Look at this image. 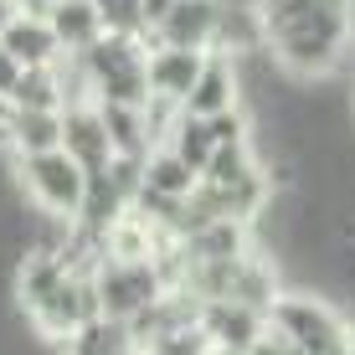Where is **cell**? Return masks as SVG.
I'll return each instance as SVG.
<instances>
[{
    "instance_id": "obj_24",
    "label": "cell",
    "mask_w": 355,
    "mask_h": 355,
    "mask_svg": "<svg viewBox=\"0 0 355 355\" xmlns=\"http://www.w3.org/2000/svg\"><path fill=\"white\" fill-rule=\"evenodd\" d=\"M350 345H355V335H350Z\"/></svg>"
},
{
    "instance_id": "obj_20",
    "label": "cell",
    "mask_w": 355,
    "mask_h": 355,
    "mask_svg": "<svg viewBox=\"0 0 355 355\" xmlns=\"http://www.w3.org/2000/svg\"><path fill=\"white\" fill-rule=\"evenodd\" d=\"M170 6H175V0H144V21H150V31L170 16Z\"/></svg>"
},
{
    "instance_id": "obj_15",
    "label": "cell",
    "mask_w": 355,
    "mask_h": 355,
    "mask_svg": "<svg viewBox=\"0 0 355 355\" xmlns=\"http://www.w3.org/2000/svg\"><path fill=\"white\" fill-rule=\"evenodd\" d=\"M98 114H103L108 134H114V150L119 155H139V160H150V114L144 108H129V103H98Z\"/></svg>"
},
{
    "instance_id": "obj_7",
    "label": "cell",
    "mask_w": 355,
    "mask_h": 355,
    "mask_svg": "<svg viewBox=\"0 0 355 355\" xmlns=\"http://www.w3.org/2000/svg\"><path fill=\"white\" fill-rule=\"evenodd\" d=\"M201 329L211 345H232L248 355L268 335V314L252 309V304H237V299H211V304H201Z\"/></svg>"
},
{
    "instance_id": "obj_1",
    "label": "cell",
    "mask_w": 355,
    "mask_h": 355,
    "mask_svg": "<svg viewBox=\"0 0 355 355\" xmlns=\"http://www.w3.org/2000/svg\"><path fill=\"white\" fill-rule=\"evenodd\" d=\"M268 52L299 83L324 78L350 42V0H258Z\"/></svg>"
},
{
    "instance_id": "obj_18",
    "label": "cell",
    "mask_w": 355,
    "mask_h": 355,
    "mask_svg": "<svg viewBox=\"0 0 355 355\" xmlns=\"http://www.w3.org/2000/svg\"><path fill=\"white\" fill-rule=\"evenodd\" d=\"M248 175H258V160H252L248 144H216V155H211V165H206L201 180H211V186H237V180H248Z\"/></svg>"
},
{
    "instance_id": "obj_8",
    "label": "cell",
    "mask_w": 355,
    "mask_h": 355,
    "mask_svg": "<svg viewBox=\"0 0 355 355\" xmlns=\"http://www.w3.org/2000/svg\"><path fill=\"white\" fill-rule=\"evenodd\" d=\"M201 67H206V52H191V46H150V98H170V103L186 108Z\"/></svg>"
},
{
    "instance_id": "obj_4",
    "label": "cell",
    "mask_w": 355,
    "mask_h": 355,
    "mask_svg": "<svg viewBox=\"0 0 355 355\" xmlns=\"http://www.w3.org/2000/svg\"><path fill=\"white\" fill-rule=\"evenodd\" d=\"M21 180L52 216H72L78 222L83 196H88V170L72 160L67 150H42V155H21Z\"/></svg>"
},
{
    "instance_id": "obj_3",
    "label": "cell",
    "mask_w": 355,
    "mask_h": 355,
    "mask_svg": "<svg viewBox=\"0 0 355 355\" xmlns=\"http://www.w3.org/2000/svg\"><path fill=\"white\" fill-rule=\"evenodd\" d=\"M93 288H98V309L108 320H134L170 293L160 263H119V258H103L93 268Z\"/></svg>"
},
{
    "instance_id": "obj_16",
    "label": "cell",
    "mask_w": 355,
    "mask_h": 355,
    "mask_svg": "<svg viewBox=\"0 0 355 355\" xmlns=\"http://www.w3.org/2000/svg\"><path fill=\"white\" fill-rule=\"evenodd\" d=\"M10 108H67V88H62V72L52 67H26L16 83V93L6 98Z\"/></svg>"
},
{
    "instance_id": "obj_5",
    "label": "cell",
    "mask_w": 355,
    "mask_h": 355,
    "mask_svg": "<svg viewBox=\"0 0 355 355\" xmlns=\"http://www.w3.org/2000/svg\"><path fill=\"white\" fill-rule=\"evenodd\" d=\"M62 150L88 170V175H103V170L114 165L119 150H114V134H108L98 103H67L62 108Z\"/></svg>"
},
{
    "instance_id": "obj_19",
    "label": "cell",
    "mask_w": 355,
    "mask_h": 355,
    "mask_svg": "<svg viewBox=\"0 0 355 355\" xmlns=\"http://www.w3.org/2000/svg\"><path fill=\"white\" fill-rule=\"evenodd\" d=\"M21 72H26V67H21V62H16V57H10V52H6V42H0V103H6V98H10V93H16V83H21Z\"/></svg>"
},
{
    "instance_id": "obj_13",
    "label": "cell",
    "mask_w": 355,
    "mask_h": 355,
    "mask_svg": "<svg viewBox=\"0 0 355 355\" xmlns=\"http://www.w3.org/2000/svg\"><path fill=\"white\" fill-rule=\"evenodd\" d=\"M232 103H237V67L227 62V52L222 57L206 52V67H201V78H196V88L186 98V114L211 119V114H222V108H232Z\"/></svg>"
},
{
    "instance_id": "obj_9",
    "label": "cell",
    "mask_w": 355,
    "mask_h": 355,
    "mask_svg": "<svg viewBox=\"0 0 355 355\" xmlns=\"http://www.w3.org/2000/svg\"><path fill=\"white\" fill-rule=\"evenodd\" d=\"M46 21H52V31H57V42H62L67 57H83L88 46H98L108 36V21H103V6H98V0H52Z\"/></svg>"
},
{
    "instance_id": "obj_10",
    "label": "cell",
    "mask_w": 355,
    "mask_h": 355,
    "mask_svg": "<svg viewBox=\"0 0 355 355\" xmlns=\"http://www.w3.org/2000/svg\"><path fill=\"white\" fill-rule=\"evenodd\" d=\"M6 52L16 57L21 67H52V62H62V42H57V31H52V21L46 16H36V10H21L16 21L6 26Z\"/></svg>"
},
{
    "instance_id": "obj_2",
    "label": "cell",
    "mask_w": 355,
    "mask_h": 355,
    "mask_svg": "<svg viewBox=\"0 0 355 355\" xmlns=\"http://www.w3.org/2000/svg\"><path fill=\"white\" fill-rule=\"evenodd\" d=\"M268 324L284 329V335L299 345L304 355H340L350 345V329L329 304L304 299V293H278L273 309H268Z\"/></svg>"
},
{
    "instance_id": "obj_22",
    "label": "cell",
    "mask_w": 355,
    "mask_h": 355,
    "mask_svg": "<svg viewBox=\"0 0 355 355\" xmlns=\"http://www.w3.org/2000/svg\"><path fill=\"white\" fill-rule=\"evenodd\" d=\"M206 355H242V350H232V345H206Z\"/></svg>"
},
{
    "instance_id": "obj_14",
    "label": "cell",
    "mask_w": 355,
    "mask_h": 355,
    "mask_svg": "<svg viewBox=\"0 0 355 355\" xmlns=\"http://www.w3.org/2000/svg\"><path fill=\"white\" fill-rule=\"evenodd\" d=\"M165 144L186 160L196 175H206V165H211V155H216V134H211V119H201V114H186L180 108L175 114V129L165 134Z\"/></svg>"
},
{
    "instance_id": "obj_21",
    "label": "cell",
    "mask_w": 355,
    "mask_h": 355,
    "mask_svg": "<svg viewBox=\"0 0 355 355\" xmlns=\"http://www.w3.org/2000/svg\"><path fill=\"white\" fill-rule=\"evenodd\" d=\"M21 16V0H0V36H6V26Z\"/></svg>"
},
{
    "instance_id": "obj_23",
    "label": "cell",
    "mask_w": 355,
    "mask_h": 355,
    "mask_svg": "<svg viewBox=\"0 0 355 355\" xmlns=\"http://www.w3.org/2000/svg\"><path fill=\"white\" fill-rule=\"evenodd\" d=\"M340 355H355V345H345V350H340Z\"/></svg>"
},
{
    "instance_id": "obj_11",
    "label": "cell",
    "mask_w": 355,
    "mask_h": 355,
    "mask_svg": "<svg viewBox=\"0 0 355 355\" xmlns=\"http://www.w3.org/2000/svg\"><path fill=\"white\" fill-rule=\"evenodd\" d=\"M6 139L16 155L62 150V108H10L6 103Z\"/></svg>"
},
{
    "instance_id": "obj_6",
    "label": "cell",
    "mask_w": 355,
    "mask_h": 355,
    "mask_svg": "<svg viewBox=\"0 0 355 355\" xmlns=\"http://www.w3.org/2000/svg\"><path fill=\"white\" fill-rule=\"evenodd\" d=\"M216 31H222V0H175L170 16L155 26V46H191V52H211Z\"/></svg>"
},
{
    "instance_id": "obj_12",
    "label": "cell",
    "mask_w": 355,
    "mask_h": 355,
    "mask_svg": "<svg viewBox=\"0 0 355 355\" xmlns=\"http://www.w3.org/2000/svg\"><path fill=\"white\" fill-rule=\"evenodd\" d=\"M191 263H232V258H248V222H206L196 227L191 237H180Z\"/></svg>"
},
{
    "instance_id": "obj_17",
    "label": "cell",
    "mask_w": 355,
    "mask_h": 355,
    "mask_svg": "<svg viewBox=\"0 0 355 355\" xmlns=\"http://www.w3.org/2000/svg\"><path fill=\"white\" fill-rule=\"evenodd\" d=\"M144 186H155V191L180 196V201H186V196L201 186V175H196V170L165 144V150H150V160H144Z\"/></svg>"
}]
</instances>
